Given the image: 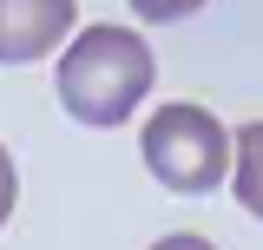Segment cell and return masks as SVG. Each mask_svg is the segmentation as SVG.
<instances>
[{"mask_svg":"<svg viewBox=\"0 0 263 250\" xmlns=\"http://www.w3.org/2000/svg\"><path fill=\"white\" fill-rule=\"evenodd\" d=\"M204 7H211V0H132V13H138V20H191V13H204Z\"/></svg>","mask_w":263,"mask_h":250,"instance_id":"5b68a950","label":"cell"},{"mask_svg":"<svg viewBox=\"0 0 263 250\" xmlns=\"http://www.w3.org/2000/svg\"><path fill=\"white\" fill-rule=\"evenodd\" d=\"M79 20V0H0V66L46 60Z\"/></svg>","mask_w":263,"mask_h":250,"instance_id":"3957f363","label":"cell"},{"mask_svg":"<svg viewBox=\"0 0 263 250\" xmlns=\"http://www.w3.org/2000/svg\"><path fill=\"white\" fill-rule=\"evenodd\" d=\"M13 198H20V178H13V152L0 145V224L13 218Z\"/></svg>","mask_w":263,"mask_h":250,"instance_id":"8992f818","label":"cell"},{"mask_svg":"<svg viewBox=\"0 0 263 250\" xmlns=\"http://www.w3.org/2000/svg\"><path fill=\"white\" fill-rule=\"evenodd\" d=\"M138 152H145V171H152L164 191H178V198H204V191L224 185L230 158H237V138H230L204 105L171 99V105H158V112L145 119Z\"/></svg>","mask_w":263,"mask_h":250,"instance_id":"7a4b0ae2","label":"cell"},{"mask_svg":"<svg viewBox=\"0 0 263 250\" xmlns=\"http://www.w3.org/2000/svg\"><path fill=\"white\" fill-rule=\"evenodd\" d=\"M230 185H237V204L263 224V119L237 125V158H230Z\"/></svg>","mask_w":263,"mask_h":250,"instance_id":"277c9868","label":"cell"},{"mask_svg":"<svg viewBox=\"0 0 263 250\" xmlns=\"http://www.w3.org/2000/svg\"><path fill=\"white\" fill-rule=\"evenodd\" d=\"M60 105L79 125H125L152 93V46L132 27H86L60 53Z\"/></svg>","mask_w":263,"mask_h":250,"instance_id":"6da1fadb","label":"cell"},{"mask_svg":"<svg viewBox=\"0 0 263 250\" xmlns=\"http://www.w3.org/2000/svg\"><path fill=\"white\" fill-rule=\"evenodd\" d=\"M152 250H217L211 237H197V230H171V237H158Z\"/></svg>","mask_w":263,"mask_h":250,"instance_id":"52a82bcc","label":"cell"}]
</instances>
